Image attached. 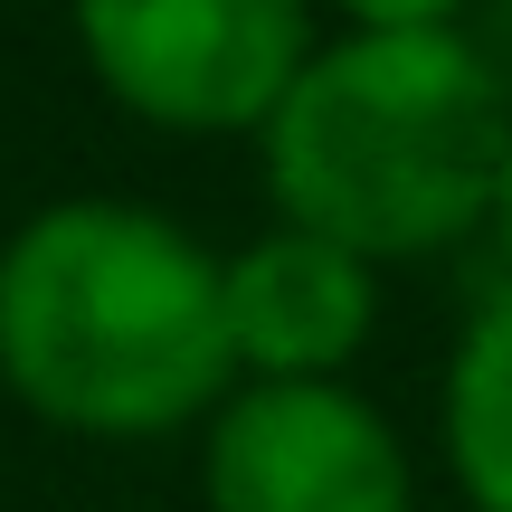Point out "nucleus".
<instances>
[{
  "label": "nucleus",
  "instance_id": "4",
  "mask_svg": "<svg viewBox=\"0 0 512 512\" xmlns=\"http://www.w3.org/2000/svg\"><path fill=\"white\" fill-rule=\"evenodd\" d=\"M209 512H418L399 427L351 380H238L200 446Z\"/></svg>",
  "mask_w": 512,
  "mask_h": 512
},
{
  "label": "nucleus",
  "instance_id": "7",
  "mask_svg": "<svg viewBox=\"0 0 512 512\" xmlns=\"http://www.w3.org/2000/svg\"><path fill=\"white\" fill-rule=\"evenodd\" d=\"M484 228H494L503 256H512V143H503V171H494V209H484Z\"/></svg>",
  "mask_w": 512,
  "mask_h": 512
},
{
  "label": "nucleus",
  "instance_id": "2",
  "mask_svg": "<svg viewBox=\"0 0 512 512\" xmlns=\"http://www.w3.org/2000/svg\"><path fill=\"white\" fill-rule=\"evenodd\" d=\"M0 380L76 437H171L238 389L219 256L171 209L48 200L0 247Z\"/></svg>",
  "mask_w": 512,
  "mask_h": 512
},
{
  "label": "nucleus",
  "instance_id": "6",
  "mask_svg": "<svg viewBox=\"0 0 512 512\" xmlns=\"http://www.w3.org/2000/svg\"><path fill=\"white\" fill-rule=\"evenodd\" d=\"M446 465H456L475 512H512V285H494L465 313L446 351Z\"/></svg>",
  "mask_w": 512,
  "mask_h": 512
},
{
  "label": "nucleus",
  "instance_id": "5",
  "mask_svg": "<svg viewBox=\"0 0 512 512\" xmlns=\"http://www.w3.org/2000/svg\"><path fill=\"white\" fill-rule=\"evenodd\" d=\"M219 313L238 380H342L380 323V266L313 228H266L219 256Z\"/></svg>",
  "mask_w": 512,
  "mask_h": 512
},
{
  "label": "nucleus",
  "instance_id": "1",
  "mask_svg": "<svg viewBox=\"0 0 512 512\" xmlns=\"http://www.w3.org/2000/svg\"><path fill=\"white\" fill-rule=\"evenodd\" d=\"M512 143V76L494 38L446 0H370L342 38H313L304 76L266 114V190L285 228L361 266L456 247L494 209Z\"/></svg>",
  "mask_w": 512,
  "mask_h": 512
},
{
  "label": "nucleus",
  "instance_id": "3",
  "mask_svg": "<svg viewBox=\"0 0 512 512\" xmlns=\"http://www.w3.org/2000/svg\"><path fill=\"white\" fill-rule=\"evenodd\" d=\"M95 86L162 133H266L313 57L294 0H95L76 19Z\"/></svg>",
  "mask_w": 512,
  "mask_h": 512
}]
</instances>
